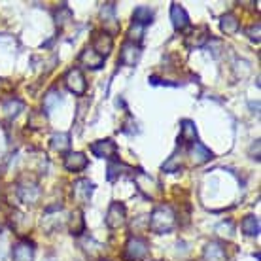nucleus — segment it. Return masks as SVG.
I'll return each mask as SVG.
<instances>
[{
	"label": "nucleus",
	"instance_id": "nucleus-1",
	"mask_svg": "<svg viewBox=\"0 0 261 261\" xmlns=\"http://www.w3.org/2000/svg\"><path fill=\"white\" fill-rule=\"evenodd\" d=\"M150 229L157 235H165V233H170L174 225H176V214L170 206H157L150 216Z\"/></svg>",
	"mask_w": 261,
	"mask_h": 261
},
{
	"label": "nucleus",
	"instance_id": "nucleus-2",
	"mask_svg": "<svg viewBox=\"0 0 261 261\" xmlns=\"http://www.w3.org/2000/svg\"><path fill=\"white\" fill-rule=\"evenodd\" d=\"M148 250H150V246H148V242L144 241V239H140V237H130L129 241H127V244H125L123 257L127 261H140L146 257Z\"/></svg>",
	"mask_w": 261,
	"mask_h": 261
},
{
	"label": "nucleus",
	"instance_id": "nucleus-3",
	"mask_svg": "<svg viewBox=\"0 0 261 261\" xmlns=\"http://www.w3.org/2000/svg\"><path fill=\"white\" fill-rule=\"evenodd\" d=\"M65 85L68 87V91L74 93V95H84L85 89H87V84H85V78L80 68H72V70L66 72L65 76Z\"/></svg>",
	"mask_w": 261,
	"mask_h": 261
},
{
	"label": "nucleus",
	"instance_id": "nucleus-4",
	"mask_svg": "<svg viewBox=\"0 0 261 261\" xmlns=\"http://www.w3.org/2000/svg\"><path fill=\"white\" fill-rule=\"evenodd\" d=\"M125 218H127V210L121 202H112L108 212H106V225L110 229H119L125 225Z\"/></svg>",
	"mask_w": 261,
	"mask_h": 261
},
{
	"label": "nucleus",
	"instance_id": "nucleus-5",
	"mask_svg": "<svg viewBox=\"0 0 261 261\" xmlns=\"http://www.w3.org/2000/svg\"><path fill=\"white\" fill-rule=\"evenodd\" d=\"M91 151H93V155L95 157L114 161V159H116V153H118V146H116L114 140L106 138V140H98V142L91 144Z\"/></svg>",
	"mask_w": 261,
	"mask_h": 261
},
{
	"label": "nucleus",
	"instance_id": "nucleus-6",
	"mask_svg": "<svg viewBox=\"0 0 261 261\" xmlns=\"http://www.w3.org/2000/svg\"><path fill=\"white\" fill-rule=\"evenodd\" d=\"M140 46L137 44H130L127 42L123 47H121V53H119V63L125 66H135L140 59Z\"/></svg>",
	"mask_w": 261,
	"mask_h": 261
},
{
	"label": "nucleus",
	"instance_id": "nucleus-7",
	"mask_svg": "<svg viewBox=\"0 0 261 261\" xmlns=\"http://www.w3.org/2000/svg\"><path fill=\"white\" fill-rule=\"evenodd\" d=\"M135 182H137L138 190L142 191L148 199H153V197H155V193L159 191L155 180H153V178H150L148 174H144V172H138L137 176H135Z\"/></svg>",
	"mask_w": 261,
	"mask_h": 261
},
{
	"label": "nucleus",
	"instance_id": "nucleus-8",
	"mask_svg": "<svg viewBox=\"0 0 261 261\" xmlns=\"http://www.w3.org/2000/svg\"><path fill=\"white\" fill-rule=\"evenodd\" d=\"M112 47H114V40H112V36H108L106 33L95 34V38H93V47H91L93 51H97L98 55L106 57V55L112 51Z\"/></svg>",
	"mask_w": 261,
	"mask_h": 261
},
{
	"label": "nucleus",
	"instance_id": "nucleus-9",
	"mask_svg": "<svg viewBox=\"0 0 261 261\" xmlns=\"http://www.w3.org/2000/svg\"><path fill=\"white\" fill-rule=\"evenodd\" d=\"M13 261H34V248L31 242L21 241L17 242L12 250Z\"/></svg>",
	"mask_w": 261,
	"mask_h": 261
},
{
	"label": "nucleus",
	"instance_id": "nucleus-10",
	"mask_svg": "<svg viewBox=\"0 0 261 261\" xmlns=\"http://www.w3.org/2000/svg\"><path fill=\"white\" fill-rule=\"evenodd\" d=\"M170 19H172V27L176 31H184L186 27L190 25V15H188V12L180 4H172V8H170Z\"/></svg>",
	"mask_w": 261,
	"mask_h": 261
},
{
	"label": "nucleus",
	"instance_id": "nucleus-11",
	"mask_svg": "<svg viewBox=\"0 0 261 261\" xmlns=\"http://www.w3.org/2000/svg\"><path fill=\"white\" fill-rule=\"evenodd\" d=\"M80 63L85 65L87 68L97 70V68H102V66H105V57L98 55L97 51H93L91 47H87V49H84L82 55H80Z\"/></svg>",
	"mask_w": 261,
	"mask_h": 261
},
{
	"label": "nucleus",
	"instance_id": "nucleus-12",
	"mask_svg": "<svg viewBox=\"0 0 261 261\" xmlns=\"http://www.w3.org/2000/svg\"><path fill=\"white\" fill-rule=\"evenodd\" d=\"M93 190H95L93 182H89V180H78V182L74 184L72 193H74V199H76V201H80L82 204H84V202H87L89 199H91Z\"/></svg>",
	"mask_w": 261,
	"mask_h": 261
},
{
	"label": "nucleus",
	"instance_id": "nucleus-13",
	"mask_svg": "<svg viewBox=\"0 0 261 261\" xmlns=\"http://www.w3.org/2000/svg\"><path fill=\"white\" fill-rule=\"evenodd\" d=\"M210 40V33L206 27H199L191 31L190 36H186V46L188 47H202Z\"/></svg>",
	"mask_w": 261,
	"mask_h": 261
},
{
	"label": "nucleus",
	"instance_id": "nucleus-14",
	"mask_svg": "<svg viewBox=\"0 0 261 261\" xmlns=\"http://www.w3.org/2000/svg\"><path fill=\"white\" fill-rule=\"evenodd\" d=\"M190 157L195 165H202L212 159V151L206 146H202L201 142H193L190 148Z\"/></svg>",
	"mask_w": 261,
	"mask_h": 261
},
{
	"label": "nucleus",
	"instance_id": "nucleus-15",
	"mask_svg": "<svg viewBox=\"0 0 261 261\" xmlns=\"http://www.w3.org/2000/svg\"><path fill=\"white\" fill-rule=\"evenodd\" d=\"M202 257H204V261H227L225 248H223L220 242H208L206 248H204Z\"/></svg>",
	"mask_w": 261,
	"mask_h": 261
},
{
	"label": "nucleus",
	"instance_id": "nucleus-16",
	"mask_svg": "<svg viewBox=\"0 0 261 261\" xmlns=\"http://www.w3.org/2000/svg\"><path fill=\"white\" fill-rule=\"evenodd\" d=\"M17 193H19L21 201L27 204H34L40 199V188L36 184H23V186H19Z\"/></svg>",
	"mask_w": 261,
	"mask_h": 261
},
{
	"label": "nucleus",
	"instance_id": "nucleus-17",
	"mask_svg": "<svg viewBox=\"0 0 261 261\" xmlns=\"http://www.w3.org/2000/svg\"><path fill=\"white\" fill-rule=\"evenodd\" d=\"M87 167V157L80 151H74V153H68L65 157V169L70 170V172H78V170L85 169Z\"/></svg>",
	"mask_w": 261,
	"mask_h": 261
},
{
	"label": "nucleus",
	"instance_id": "nucleus-18",
	"mask_svg": "<svg viewBox=\"0 0 261 261\" xmlns=\"http://www.w3.org/2000/svg\"><path fill=\"white\" fill-rule=\"evenodd\" d=\"M180 140H182V144L197 142V129L193 121H190V119H184L182 121V127H180Z\"/></svg>",
	"mask_w": 261,
	"mask_h": 261
},
{
	"label": "nucleus",
	"instance_id": "nucleus-19",
	"mask_svg": "<svg viewBox=\"0 0 261 261\" xmlns=\"http://www.w3.org/2000/svg\"><path fill=\"white\" fill-rule=\"evenodd\" d=\"M151 21H153V12H151L148 6H138L133 13V23L135 25H140V27H146L150 25Z\"/></svg>",
	"mask_w": 261,
	"mask_h": 261
},
{
	"label": "nucleus",
	"instance_id": "nucleus-20",
	"mask_svg": "<svg viewBox=\"0 0 261 261\" xmlns=\"http://www.w3.org/2000/svg\"><path fill=\"white\" fill-rule=\"evenodd\" d=\"M242 233L248 237H257L259 235V220L255 216H246L242 220Z\"/></svg>",
	"mask_w": 261,
	"mask_h": 261
},
{
	"label": "nucleus",
	"instance_id": "nucleus-21",
	"mask_svg": "<svg viewBox=\"0 0 261 261\" xmlns=\"http://www.w3.org/2000/svg\"><path fill=\"white\" fill-rule=\"evenodd\" d=\"M51 148L55 151H66L70 148V137L66 133H55L51 137Z\"/></svg>",
	"mask_w": 261,
	"mask_h": 261
},
{
	"label": "nucleus",
	"instance_id": "nucleus-22",
	"mask_svg": "<svg viewBox=\"0 0 261 261\" xmlns=\"http://www.w3.org/2000/svg\"><path fill=\"white\" fill-rule=\"evenodd\" d=\"M21 110H23V102H21V100L10 98V100H4V102H2V112H4L6 118H15Z\"/></svg>",
	"mask_w": 261,
	"mask_h": 261
},
{
	"label": "nucleus",
	"instance_id": "nucleus-23",
	"mask_svg": "<svg viewBox=\"0 0 261 261\" xmlns=\"http://www.w3.org/2000/svg\"><path fill=\"white\" fill-rule=\"evenodd\" d=\"M220 25H222V31L225 34H235L239 31V19H237L233 13H225Z\"/></svg>",
	"mask_w": 261,
	"mask_h": 261
},
{
	"label": "nucleus",
	"instance_id": "nucleus-24",
	"mask_svg": "<svg viewBox=\"0 0 261 261\" xmlns=\"http://www.w3.org/2000/svg\"><path fill=\"white\" fill-rule=\"evenodd\" d=\"M61 91L59 89H51V91L47 93L46 98H44V106H46V110L47 112H51L55 106H59L61 105Z\"/></svg>",
	"mask_w": 261,
	"mask_h": 261
},
{
	"label": "nucleus",
	"instance_id": "nucleus-25",
	"mask_svg": "<svg viewBox=\"0 0 261 261\" xmlns=\"http://www.w3.org/2000/svg\"><path fill=\"white\" fill-rule=\"evenodd\" d=\"M182 167V153H172V155L169 157V161L163 165V170L165 172H176L178 169Z\"/></svg>",
	"mask_w": 261,
	"mask_h": 261
},
{
	"label": "nucleus",
	"instance_id": "nucleus-26",
	"mask_svg": "<svg viewBox=\"0 0 261 261\" xmlns=\"http://www.w3.org/2000/svg\"><path fill=\"white\" fill-rule=\"evenodd\" d=\"M123 169H129V167H125V165L119 163L118 159H114V161H110V165H108V170H106L108 174H106V178H108L110 182H114V180L121 174V170H123Z\"/></svg>",
	"mask_w": 261,
	"mask_h": 261
},
{
	"label": "nucleus",
	"instance_id": "nucleus-27",
	"mask_svg": "<svg viewBox=\"0 0 261 261\" xmlns=\"http://www.w3.org/2000/svg\"><path fill=\"white\" fill-rule=\"evenodd\" d=\"M70 231L72 235H82V231H84V218H82V212H76V214H72V222H70Z\"/></svg>",
	"mask_w": 261,
	"mask_h": 261
},
{
	"label": "nucleus",
	"instance_id": "nucleus-28",
	"mask_svg": "<svg viewBox=\"0 0 261 261\" xmlns=\"http://www.w3.org/2000/svg\"><path fill=\"white\" fill-rule=\"evenodd\" d=\"M55 19H57V25H59V27L66 25L68 21H72V12H70V8L61 6V8H59V12L55 13Z\"/></svg>",
	"mask_w": 261,
	"mask_h": 261
},
{
	"label": "nucleus",
	"instance_id": "nucleus-29",
	"mask_svg": "<svg viewBox=\"0 0 261 261\" xmlns=\"http://www.w3.org/2000/svg\"><path fill=\"white\" fill-rule=\"evenodd\" d=\"M114 4H106L105 8H102V12H100V15H102V19L108 21V23H116V13H114Z\"/></svg>",
	"mask_w": 261,
	"mask_h": 261
},
{
	"label": "nucleus",
	"instance_id": "nucleus-30",
	"mask_svg": "<svg viewBox=\"0 0 261 261\" xmlns=\"http://www.w3.org/2000/svg\"><path fill=\"white\" fill-rule=\"evenodd\" d=\"M216 231H218L220 235H227V237H231V235H233V223H231V222H223V223H220Z\"/></svg>",
	"mask_w": 261,
	"mask_h": 261
},
{
	"label": "nucleus",
	"instance_id": "nucleus-31",
	"mask_svg": "<svg viewBox=\"0 0 261 261\" xmlns=\"http://www.w3.org/2000/svg\"><path fill=\"white\" fill-rule=\"evenodd\" d=\"M248 34H250V38H252V40H255V42H259V25L250 27Z\"/></svg>",
	"mask_w": 261,
	"mask_h": 261
},
{
	"label": "nucleus",
	"instance_id": "nucleus-32",
	"mask_svg": "<svg viewBox=\"0 0 261 261\" xmlns=\"http://www.w3.org/2000/svg\"><path fill=\"white\" fill-rule=\"evenodd\" d=\"M46 261H57V259H55V257H47Z\"/></svg>",
	"mask_w": 261,
	"mask_h": 261
},
{
	"label": "nucleus",
	"instance_id": "nucleus-33",
	"mask_svg": "<svg viewBox=\"0 0 261 261\" xmlns=\"http://www.w3.org/2000/svg\"><path fill=\"white\" fill-rule=\"evenodd\" d=\"M105 261H108V259H105Z\"/></svg>",
	"mask_w": 261,
	"mask_h": 261
}]
</instances>
